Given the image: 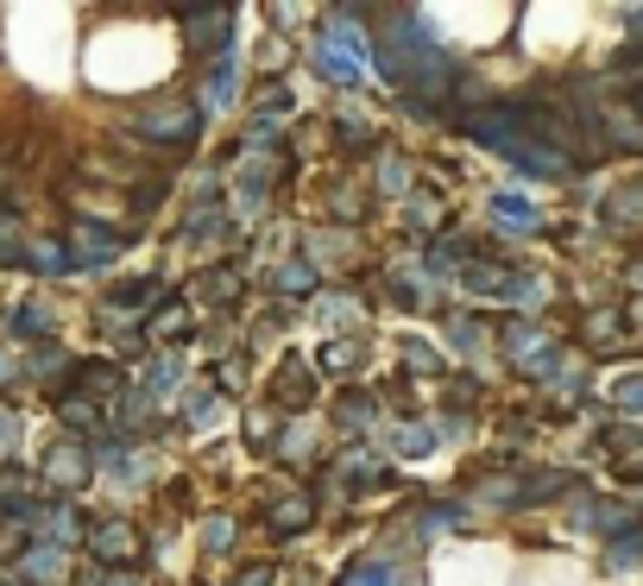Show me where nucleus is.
I'll list each match as a JSON object with an SVG mask.
<instances>
[{
    "label": "nucleus",
    "mask_w": 643,
    "mask_h": 586,
    "mask_svg": "<svg viewBox=\"0 0 643 586\" xmlns=\"http://www.w3.org/2000/svg\"><path fill=\"white\" fill-rule=\"evenodd\" d=\"M606 561H612V567H638V561H643V524H638V530H624V536H618V542H612V555H606Z\"/></svg>",
    "instance_id": "nucleus-11"
},
{
    "label": "nucleus",
    "mask_w": 643,
    "mask_h": 586,
    "mask_svg": "<svg viewBox=\"0 0 643 586\" xmlns=\"http://www.w3.org/2000/svg\"><path fill=\"white\" fill-rule=\"evenodd\" d=\"M309 391H315V379H309V366H297V359H284V372H278V398H284V404H309Z\"/></svg>",
    "instance_id": "nucleus-7"
},
{
    "label": "nucleus",
    "mask_w": 643,
    "mask_h": 586,
    "mask_svg": "<svg viewBox=\"0 0 643 586\" xmlns=\"http://www.w3.org/2000/svg\"><path fill=\"white\" fill-rule=\"evenodd\" d=\"M631 290H643V258H638V265H631Z\"/></svg>",
    "instance_id": "nucleus-21"
},
{
    "label": "nucleus",
    "mask_w": 643,
    "mask_h": 586,
    "mask_svg": "<svg viewBox=\"0 0 643 586\" xmlns=\"http://www.w3.org/2000/svg\"><path fill=\"white\" fill-rule=\"evenodd\" d=\"M612 404L618 410H643V372H624V379L612 384Z\"/></svg>",
    "instance_id": "nucleus-12"
},
{
    "label": "nucleus",
    "mask_w": 643,
    "mask_h": 586,
    "mask_svg": "<svg viewBox=\"0 0 643 586\" xmlns=\"http://www.w3.org/2000/svg\"><path fill=\"white\" fill-rule=\"evenodd\" d=\"M599 215H606V228H643V183H631V189H618L612 203L599 208Z\"/></svg>",
    "instance_id": "nucleus-6"
},
{
    "label": "nucleus",
    "mask_w": 643,
    "mask_h": 586,
    "mask_svg": "<svg viewBox=\"0 0 643 586\" xmlns=\"http://www.w3.org/2000/svg\"><path fill=\"white\" fill-rule=\"evenodd\" d=\"M341 423H354V429H366V423H372V404H366V391H347V398H341Z\"/></svg>",
    "instance_id": "nucleus-15"
},
{
    "label": "nucleus",
    "mask_w": 643,
    "mask_h": 586,
    "mask_svg": "<svg viewBox=\"0 0 643 586\" xmlns=\"http://www.w3.org/2000/svg\"><path fill=\"white\" fill-rule=\"evenodd\" d=\"M278 290H284V297H303V290H315V272H309V265H284Z\"/></svg>",
    "instance_id": "nucleus-13"
},
{
    "label": "nucleus",
    "mask_w": 643,
    "mask_h": 586,
    "mask_svg": "<svg viewBox=\"0 0 643 586\" xmlns=\"http://www.w3.org/2000/svg\"><path fill=\"white\" fill-rule=\"evenodd\" d=\"M152 303H158V284L152 278L120 284V290H114V309H152Z\"/></svg>",
    "instance_id": "nucleus-10"
},
{
    "label": "nucleus",
    "mask_w": 643,
    "mask_h": 586,
    "mask_svg": "<svg viewBox=\"0 0 643 586\" xmlns=\"http://www.w3.org/2000/svg\"><path fill=\"white\" fill-rule=\"evenodd\" d=\"M398 448H404V455H429V429L404 423V429H398Z\"/></svg>",
    "instance_id": "nucleus-18"
},
{
    "label": "nucleus",
    "mask_w": 643,
    "mask_h": 586,
    "mask_svg": "<svg viewBox=\"0 0 643 586\" xmlns=\"http://www.w3.org/2000/svg\"><path fill=\"white\" fill-rule=\"evenodd\" d=\"M114 586H133V581H114Z\"/></svg>",
    "instance_id": "nucleus-23"
},
{
    "label": "nucleus",
    "mask_w": 643,
    "mask_h": 586,
    "mask_svg": "<svg viewBox=\"0 0 643 586\" xmlns=\"http://www.w3.org/2000/svg\"><path fill=\"white\" fill-rule=\"evenodd\" d=\"M190 38H208V51L228 45V13H190Z\"/></svg>",
    "instance_id": "nucleus-9"
},
{
    "label": "nucleus",
    "mask_w": 643,
    "mask_h": 586,
    "mask_svg": "<svg viewBox=\"0 0 643 586\" xmlns=\"http://www.w3.org/2000/svg\"><path fill=\"white\" fill-rule=\"evenodd\" d=\"M272 524H278V530H303L309 505H303V498H297V505H272Z\"/></svg>",
    "instance_id": "nucleus-16"
},
{
    "label": "nucleus",
    "mask_w": 643,
    "mask_h": 586,
    "mask_svg": "<svg viewBox=\"0 0 643 586\" xmlns=\"http://www.w3.org/2000/svg\"><path fill=\"white\" fill-rule=\"evenodd\" d=\"M240 290H246L240 265H215V272H203V278H196V290H190V297H203V303H233Z\"/></svg>",
    "instance_id": "nucleus-4"
},
{
    "label": "nucleus",
    "mask_w": 643,
    "mask_h": 586,
    "mask_svg": "<svg viewBox=\"0 0 643 586\" xmlns=\"http://www.w3.org/2000/svg\"><path fill=\"white\" fill-rule=\"evenodd\" d=\"M492 208H498L505 221H517V228H530V221H537V208L524 203V196H492Z\"/></svg>",
    "instance_id": "nucleus-14"
},
{
    "label": "nucleus",
    "mask_w": 643,
    "mask_h": 586,
    "mask_svg": "<svg viewBox=\"0 0 643 586\" xmlns=\"http://www.w3.org/2000/svg\"><path fill=\"white\" fill-rule=\"evenodd\" d=\"M89 542H95V555L102 561H133L139 555V530H133V524H102Z\"/></svg>",
    "instance_id": "nucleus-5"
},
{
    "label": "nucleus",
    "mask_w": 643,
    "mask_h": 586,
    "mask_svg": "<svg viewBox=\"0 0 643 586\" xmlns=\"http://www.w3.org/2000/svg\"><path fill=\"white\" fill-rule=\"evenodd\" d=\"M196 127H203V114H196V107H152V114H139V133H152V139H171V146L196 139Z\"/></svg>",
    "instance_id": "nucleus-2"
},
{
    "label": "nucleus",
    "mask_w": 643,
    "mask_h": 586,
    "mask_svg": "<svg viewBox=\"0 0 643 586\" xmlns=\"http://www.w3.org/2000/svg\"><path fill=\"white\" fill-rule=\"evenodd\" d=\"M624 102H631V107H638V114H643V82H638V89H631V95H624Z\"/></svg>",
    "instance_id": "nucleus-22"
},
{
    "label": "nucleus",
    "mask_w": 643,
    "mask_h": 586,
    "mask_svg": "<svg viewBox=\"0 0 643 586\" xmlns=\"http://www.w3.org/2000/svg\"><path fill=\"white\" fill-rule=\"evenodd\" d=\"M505 354H512V366L524 372V379H542V372L555 366V341H542V334H530L524 322H517V329L505 334Z\"/></svg>",
    "instance_id": "nucleus-1"
},
{
    "label": "nucleus",
    "mask_w": 643,
    "mask_h": 586,
    "mask_svg": "<svg viewBox=\"0 0 643 586\" xmlns=\"http://www.w3.org/2000/svg\"><path fill=\"white\" fill-rule=\"evenodd\" d=\"M208 102H215V107L233 102V64H221V70H215V82H208Z\"/></svg>",
    "instance_id": "nucleus-17"
},
{
    "label": "nucleus",
    "mask_w": 643,
    "mask_h": 586,
    "mask_svg": "<svg viewBox=\"0 0 643 586\" xmlns=\"http://www.w3.org/2000/svg\"><path fill=\"white\" fill-rule=\"evenodd\" d=\"M70 240H77V253H70L77 265H102V258L120 253V233H114V228H89V221H82V228L70 233Z\"/></svg>",
    "instance_id": "nucleus-3"
},
{
    "label": "nucleus",
    "mask_w": 643,
    "mask_h": 586,
    "mask_svg": "<svg viewBox=\"0 0 643 586\" xmlns=\"http://www.w3.org/2000/svg\"><path fill=\"white\" fill-rule=\"evenodd\" d=\"M329 366H347V372H354V366H360V347H347V341H335V347H329Z\"/></svg>",
    "instance_id": "nucleus-19"
},
{
    "label": "nucleus",
    "mask_w": 643,
    "mask_h": 586,
    "mask_svg": "<svg viewBox=\"0 0 643 586\" xmlns=\"http://www.w3.org/2000/svg\"><path fill=\"white\" fill-rule=\"evenodd\" d=\"M638 315H643V303H638Z\"/></svg>",
    "instance_id": "nucleus-24"
},
{
    "label": "nucleus",
    "mask_w": 643,
    "mask_h": 586,
    "mask_svg": "<svg viewBox=\"0 0 643 586\" xmlns=\"http://www.w3.org/2000/svg\"><path fill=\"white\" fill-rule=\"evenodd\" d=\"M315 64H322L335 82H360V64H354V57H341L335 38H322V45H315Z\"/></svg>",
    "instance_id": "nucleus-8"
},
{
    "label": "nucleus",
    "mask_w": 643,
    "mask_h": 586,
    "mask_svg": "<svg viewBox=\"0 0 643 586\" xmlns=\"http://www.w3.org/2000/svg\"><path fill=\"white\" fill-rule=\"evenodd\" d=\"M354 586H386V574H379V567H360V574H354Z\"/></svg>",
    "instance_id": "nucleus-20"
}]
</instances>
